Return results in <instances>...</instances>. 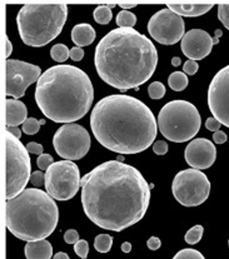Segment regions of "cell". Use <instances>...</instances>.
<instances>
[{
	"instance_id": "1",
	"label": "cell",
	"mask_w": 229,
	"mask_h": 259,
	"mask_svg": "<svg viewBox=\"0 0 229 259\" xmlns=\"http://www.w3.org/2000/svg\"><path fill=\"white\" fill-rule=\"evenodd\" d=\"M81 205L99 228L122 232L144 218L151 186L134 166L109 160L81 178Z\"/></svg>"
},
{
	"instance_id": "2",
	"label": "cell",
	"mask_w": 229,
	"mask_h": 259,
	"mask_svg": "<svg viewBox=\"0 0 229 259\" xmlns=\"http://www.w3.org/2000/svg\"><path fill=\"white\" fill-rule=\"evenodd\" d=\"M90 128L103 147L123 155L148 149L158 133L152 110L142 100L125 94L99 100L91 110Z\"/></svg>"
},
{
	"instance_id": "3",
	"label": "cell",
	"mask_w": 229,
	"mask_h": 259,
	"mask_svg": "<svg viewBox=\"0 0 229 259\" xmlns=\"http://www.w3.org/2000/svg\"><path fill=\"white\" fill-rule=\"evenodd\" d=\"M94 64L99 76L113 88L138 91L157 69L158 52L151 39L135 29L118 28L98 43Z\"/></svg>"
},
{
	"instance_id": "4",
	"label": "cell",
	"mask_w": 229,
	"mask_h": 259,
	"mask_svg": "<svg viewBox=\"0 0 229 259\" xmlns=\"http://www.w3.org/2000/svg\"><path fill=\"white\" fill-rule=\"evenodd\" d=\"M94 88L88 74L73 65L49 68L41 74L35 89L39 109L54 123L70 124L89 112Z\"/></svg>"
},
{
	"instance_id": "5",
	"label": "cell",
	"mask_w": 229,
	"mask_h": 259,
	"mask_svg": "<svg viewBox=\"0 0 229 259\" xmlns=\"http://www.w3.org/2000/svg\"><path fill=\"white\" fill-rule=\"evenodd\" d=\"M59 210L54 198L44 190L26 188L7 200L5 224L10 233L25 242L48 238L57 228Z\"/></svg>"
},
{
	"instance_id": "6",
	"label": "cell",
	"mask_w": 229,
	"mask_h": 259,
	"mask_svg": "<svg viewBox=\"0 0 229 259\" xmlns=\"http://www.w3.org/2000/svg\"><path fill=\"white\" fill-rule=\"evenodd\" d=\"M68 18L63 3H31L23 5L17 15L18 30L25 46L40 48L62 33Z\"/></svg>"
},
{
	"instance_id": "7",
	"label": "cell",
	"mask_w": 229,
	"mask_h": 259,
	"mask_svg": "<svg viewBox=\"0 0 229 259\" xmlns=\"http://www.w3.org/2000/svg\"><path fill=\"white\" fill-rule=\"evenodd\" d=\"M202 125L201 114L194 104L187 100H172L160 109L158 129L165 139L184 143L193 139Z\"/></svg>"
},
{
	"instance_id": "8",
	"label": "cell",
	"mask_w": 229,
	"mask_h": 259,
	"mask_svg": "<svg viewBox=\"0 0 229 259\" xmlns=\"http://www.w3.org/2000/svg\"><path fill=\"white\" fill-rule=\"evenodd\" d=\"M5 166H7V199H13L24 190V188L30 182L31 166L30 157L26 147L22 142L5 131Z\"/></svg>"
},
{
	"instance_id": "9",
	"label": "cell",
	"mask_w": 229,
	"mask_h": 259,
	"mask_svg": "<svg viewBox=\"0 0 229 259\" xmlns=\"http://www.w3.org/2000/svg\"><path fill=\"white\" fill-rule=\"evenodd\" d=\"M172 193L184 207H198L209 197L210 182L202 170L184 169L173 179Z\"/></svg>"
},
{
	"instance_id": "10",
	"label": "cell",
	"mask_w": 229,
	"mask_h": 259,
	"mask_svg": "<svg viewBox=\"0 0 229 259\" xmlns=\"http://www.w3.org/2000/svg\"><path fill=\"white\" fill-rule=\"evenodd\" d=\"M80 183V171L72 160L55 162L45 171L47 193L57 200H69L75 197Z\"/></svg>"
},
{
	"instance_id": "11",
	"label": "cell",
	"mask_w": 229,
	"mask_h": 259,
	"mask_svg": "<svg viewBox=\"0 0 229 259\" xmlns=\"http://www.w3.org/2000/svg\"><path fill=\"white\" fill-rule=\"evenodd\" d=\"M53 145L60 158L78 160L85 157L90 149V136L84 126L79 124H64L53 137Z\"/></svg>"
},
{
	"instance_id": "12",
	"label": "cell",
	"mask_w": 229,
	"mask_h": 259,
	"mask_svg": "<svg viewBox=\"0 0 229 259\" xmlns=\"http://www.w3.org/2000/svg\"><path fill=\"white\" fill-rule=\"evenodd\" d=\"M186 30L184 19L170 9H162L149 19L148 31L155 41L163 46H173L181 41Z\"/></svg>"
},
{
	"instance_id": "13",
	"label": "cell",
	"mask_w": 229,
	"mask_h": 259,
	"mask_svg": "<svg viewBox=\"0 0 229 259\" xmlns=\"http://www.w3.org/2000/svg\"><path fill=\"white\" fill-rule=\"evenodd\" d=\"M7 71V97H12L13 99H19L24 97L29 85L39 80L41 76V69L38 65L30 63L22 62L17 59H8L5 64Z\"/></svg>"
},
{
	"instance_id": "14",
	"label": "cell",
	"mask_w": 229,
	"mask_h": 259,
	"mask_svg": "<svg viewBox=\"0 0 229 259\" xmlns=\"http://www.w3.org/2000/svg\"><path fill=\"white\" fill-rule=\"evenodd\" d=\"M208 107L213 118L229 128V65L218 71L210 81Z\"/></svg>"
},
{
	"instance_id": "15",
	"label": "cell",
	"mask_w": 229,
	"mask_h": 259,
	"mask_svg": "<svg viewBox=\"0 0 229 259\" xmlns=\"http://www.w3.org/2000/svg\"><path fill=\"white\" fill-rule=\"evenodd\" d=\"M186 162L193 169H208L215 162L217 148L214 143L209 139L198 138L193 139L186 148Z\"/></svg>"
},
{
	"instance_id": "16",
	"label": "cell",
	"mask_w": 229,
	"mask_h": 259,
	"mask_svg": "<svg viewBox=\"0 0 229 259\" xmlns=\"http://www.w3.org/2000/svg\"><path fill=\"white\" fill-rule=\"evenodd\" d=\"M213 38L202 29H192L180 41L183 54L189 60H202L210 54L213 49Z\"/></svg>"
},
{
	"instance_id": "17",
	"label": "cell",
	"mask_w": 229,
	"mask_h": 259,
	"mask_svg": "<svg viewBox=\"0 0 229 259\" xmlns=\"http://www.w3.org/2000/svg\"><path fill=\"white\" fill-rule=\"evenodd\" d=\"M214 7V3H167L168 9L179 17H201Z\"/></svg>"
},
{
	"instance_id": "18",
	"label": "cell",
	"mask_w": 229,
	"mask_h": 259,
	"mask_svg": "<svg viewBox=\"0 0 229 259\" xmlns=\"http://www.w3.org/2000/svg\"><path fill=\"white\" fill-rule=\"evenodd\" d=\"M28 109L19 99L5 100V126H18L24 124L28 118Z\"/></svg>"
},
{
	"instance_id": "19",
	"label": "cell",
	"mask_w": 229,
	"mask_h": 259,
	"mask_svg": "<svg viewBox=\"0 0 229 259\" xmlns=\"http://www.w3.org/2000/svg\"><path fill=\"white\" fill-rule=\"evenodd\" d=\"M26 259H52L53 247L47 239L28 242L25 245Z\"/></svg>"
},
{
	"instance_id": "20",
	"label": "cell",
	"mask_w": 229,
	"mask_h": 259,
	"mask_svg": "<svg viewBox=\"0 0 229 259\" xmlns=\"http://www.w3.org/2000/svg\"><path fill=\"white\" fill-rule=\"evenodd\" d=\"M97 34L90 24H78L72 29V40L76 47H88L96 39Z\"/></svg>"
},
{
	"instance_id": "21",
	"label": "cell",
	"mask_w": 229,
	"mask_h": 259,
	"mask_svg": "<svg viewBox=\"0 0 229 259\" xmlns=\"http://www.w3.org/2000/svg\"><path fill=\"white\" fill-rule=\"evenodd\" d=\"M168 84L175 92H181L188 87V76L184 71H174L168 78Z\"/></svg>"
},
{
	"instance_id": "22",
	"label": "cell",
	"mask_w": 229,
	"mask_h": 259,
	"mask_svg": "<svg viewBox=\"0 0 229 259\" xmlns=\"http://www.w3.org/2000/svg\"><path fill=\"white\" fill-rule=\"evenodd\" d=\"M93 17L94 20L98 24H101V25H107V24L110 23V20H112L113 18L112 9H110L108 5H99V7H97L96 9H94Z\"/></svg>"
},
{
	"instance_id": "23",
	"label": "cell",
	"mask_w": 229,
	"mask_h": 259,
	"mask_svg": "<svg viewBox=\"0 0 229 259\" xmlns=\"http://www.w3.org/2000/svg\"><path fill=\"white\" fill-rule=\"evenodd\" d=\"M113 245V238L109 234H99L94 239V248L98 250L99 253H108L112 249Z\"/></svg>"
},
{
	"instance_id": "24",
	"label": "cell",
	"mask_w": 229,
	"mask_h": 259,
	"mask_svg": "<svg viewBox=\"0 0 229 259\" xmlns=\"http://www.w3.org/2000/svg\"><path fill=\"white\" fill-rule=\"evenodd\" d=\"M51 57L58 63H64L68 58H70V50L64 44H55L51 49Z\"/></svg>"
},
{
	"instance_id": "25",
	"label": "cell",
	"mask_w": 229,
	"mask_h": 259,
	"mask_svg": "<svg viewBox=\"0 0 229 259\" xmlns=\"http://www.w3.org/2000/svg\"><path fill=\"white\" fill-rule=\"evenodd\" d=\"M117 25L119 28H133L136 23V17L128 10H122L117 15Z\"/></svg>"
},
{
	"instance_id": "26",
	"label": "cell",
	"mask_w": 229,
	"mask_h": 259,
	"mask_svg": "<svg viewBox=\"0 0 229 259\" xmlns=\"http://www.w3.org/2000/svg\"><path fill=\"white\" fill-rule=\"evenodd\" d=\"M204 228L202 226H194L193 228L189 229L186 234V242L188 244H197L201 242L202 237H203Z\"/></svg>"
},
{
	"instance_id": "27",
	"label": "cell",
	"mask_w": 229,
	"mask_h": 259,
	"mask_svg": "<svg viewBox=\"0 0 229 259\" xmlns=\"http://www.w3.org/2000/svg\"><path fill=\"white\" fill-rule=\"evenodd\" d=\"M39 129H40V121L35 118H28L22 126V131L26 136H34L38 133Z\"/></svg>"
},
{
	"instance_id": "28",
	"label": "cell",
	"mask_w": 229,
	"mask_h": 259,
	"mask_svg": "<svg viewBox=\"0 0 229 259\" xmlns=\"http://www.w3.org/2000/svg\"><path fill=\"white\" fill-rule=\"evenodd\" d=\"M173 259H205L204 255L201 252L192 248H184V249L179 250L177 254L173 257Z\"/></svg>"
},
{
	"instance_id": "29",
	"label": "cell",
	"mask_w": 229,
	"mask_h": 259,
	"mask_svg": "<svg viewBox=\"0 0 229 259\" xmlns=\"http://www.w3.org/2000/svg\"><path fill=\"white\" fill-rule=\"evenodd\" d=\"M148 93L152 99H162L165 94V87L163 85L160 81H154V83H152L151 85H149Z\"/></svg>"
},
{
	"instance_id": "30",
	"label": "cell",
	"mask_w": 229,
	"mask_h": 259,
	"mask_svg": "<svg viewBox=\"0 0 229 259\" xmlns=\"http://www.w3.org/2000/svg\"><path fill=\"white\" fill-rule=\"evenodd\" d=\"M218 19L229 30V4L227 3L218 5Z\"/></svg>"
},
{
	"instance_id": "31",
	"label": "cell",
	"mask_w": 229,
	"mask_h": 259,
	"mask_svg": "<svg viewBox=\"0 0 229 259\" xmlns=\"http://www.w3.org/2000/svg\"><path fill=\"white\" fill-rule=\"evenodd\" d=\"M54 159H53V157L51 154H41V155H39L38 157V159H36V164H38V166H39V169H40V170H48L49 168H51V166L54 164Z\"/></svg>"
},
{
	"instance_id": "32",
	"label": "cell",
	"mask_w": 229,
	"mask_h": 259,
	"mask_svg": "<svg viewBox=\"0 0 229 259\" xmlns=\"http://www.w3.org/2000/svg\"><path fill=\"white\" fill-rule=\"evenodd\" d=\"M74 250L79 258L81 259H86L88 257V253H89V244L86 240L80 239L76 244H74Z\"/></svg>"
},
{
	"instance_id": "33",
	"label": "cell",
	"mask_w": 229,
	"mask_h": 259,
	"mask_svg": "<svg viewBox=\"0 0 229 259\" xmlns=\"http://www.w3.org/2000/svg\"><path fill=\"white\" fill-rule=\"evenodd\" d=\"M30 183L33 184L34 187H41L43 184H45V176L43 174L41 170H36L34 173H31L30 176Z\"/></svg>"
},
{
	"instance_id": "34",
	"label": "cell",
	"mask_w": 229,
	"mask_h": 259,
	"mask_svg": "<svg viewBox=\"0 0 229 259\" xmlns=\"http://www.w3.org/2000/svg\"><path fill=\"white\" fill-rule=\"evenodd\" d=\"M64 240L68 244H76L79 242V233L75 229H68L64 233Z\"/></svg>"
},
{
	"instance_id": "35",
	"label": "cell",
	"mask_w": 229,
	"mask_h": 259,
	"mask_svg": "<svg viewBox=\"0 0 229 259\" xmlns=\"http://www.w3.org/2000/svg\"><path fill=\"white\" fill-rule=\"evenodd\" d=\"M153 152L157 155H164L168 153V144L164 141H158L153 144Z\"/></svg>"
},
{
	"instance_id": "36",
	"label": "cell",
	"mask_w": 229,
	"mask_h": 259,
	"mask_svg": "<svg viewBox=\"0 0 229 259\" xmlns=\"http://www.w3.org/2000/svg\"><path fill=\"white\" fill-rule=\"evenodd\" d=\"M198 69H199L198 63L194 62V60H187V62L184 63L183 70L184 73L188 74V75H194V74L198 71Z\"/></svg>"
},
{
	"instance_id": "37",
	"label": "cell",
	"mask_w": 229,
	"mask_h": 259,
	"mask_svg": "<svg viewBox=\"0 0 229 259\" xmlns=\"http://www.w3.org/2000/svg\"><path fill=\"white\" fill-rule=\"evenodd\" d=\"M220 126H222V123H220L219 120H217L215 118H208L207 121H205V128L208 129V131L213 132V133H215V132H218L220 129Z\"/></svg>"
},
{
	"instance_id": "38",
	"label": "cell",
	"mask_w": 229,
	"mask_h": 259,
	"mask_svg": "<svg viewBox=\"0 0 229 259\" xmlns=\"http://www.w3.org/2000/svg\"><path fill=\"white\" fill-rule=\"evenodd\" d=\"M26 149H28L29 153H31V154H38V155H41L43 154V145L39 144V143H34V142H30L26 144Z\"/></svg>"
},
{
	"instance_id": "39",
	"label": "cell",
	"mask_w": 229,
	"mask_h": 259,
	"mask_svg": "<svg viewBox=\"0 0 229 259\" xmlns=\"http://www.w3.org/2000/svg\"><path fill=\"white\" fill-rule=\"evenodd\" d=\"M84 57V50L79 47H74L70 49V59L74 62H80Z\"/></svg>"
},
{
	"instance_id": "40",
	"label": "cell",
	"mask_w": 229,
	"mask_h": 259,
	"mask_svg": "<svg viewBox=\"0 0 229 259\" xmlns=\"http://www.w3.org/2000/svg\"><path fill=\"white\" fill-rule=\"evenodd\" d=\"M213 141L217 144H224L227 142V134L222 131L215 132V133H213Z\"/></svg>"
},
{
	"instance_id": "41",
	"label": "cell",
	"mask_w": 229,
	"mask_h": 259,
	"mask_svg": "<svg viewBox=\"0 0 229 259\" xmlns=\"http://www.w3.org/2000/svg\"><path fill=\"white\" fill-rule=\"evenodd\" d=\"M147 245H148L149 249L157 250V249H159L160 245H162V242H160V239L158 237H151L148 239V243H147Z\"/></svg>"
},
{
	"instance_id": "42",
	"label": "cell",
	"mask_w": 229,
	"mask_h": 259,
	"mask_svg": "<svg viewBox=\"0 0 229 259\" xmlns=\"http://www.w3.org/2000/svg\"><path fill=\"white\" fill-rule=\"evenodd\" d=\"M5 131H8V132H9V133H12L13 136L17 137L18 139L22 138L23 131L20 128H18V126H5Z\"/></svg>"
},
{
	"instance_id": "43",
	"label": "cell",
	"mask_w": 229,
	"mask_h": 259,
	"mask_svg": "<svg viewBox=\"0 0 229 259\" xmlns=\"http://www.w3.org/2000/svg\"><path fill=\"white\" fill-rule=\"evenodd\" d=\"M5 47H7L5 48V57L9 58L10 54H12V52H13V46H12V43H10V40L8 36H5Z\"/></svg>"
},
{
	"instance_id": "44",
	"label": "cell",
	"mask_w": 229,
	"mask_h": 259,
	"mask_svg": "<svg viewBox=\"0 0 229 259\" xmlns=\"http://www.w3.org/2000/svg\"><path fill=\"white\" fill-rule=\"evenodd\" d=\"M136 5H138V3H128V2L119 3V7L122 8V9H131V8L136 7Z\"/></svg>"
},
{
	"instance_id": "45",
	"label": "cell",
	"mask_w": 229,
	"mask_h": 259,
	"mask_svg": "<svg viewBox=\"0 0 229 259\" xmlns=\"http://www.w3.org/2000/svg\"><path fill=\"white\" fill-rule=\"evenodd\" d=\"M222 30H219V29H218V30H215V36H214V39H213V44H218L219 43V38L220 36H222Z\"/></svg>"
},
{
	"instance_id": "46",
	"label": "cell",
	"mask_w": 229,
	"mask_h": 259,
	"mask_svg": "<svg viewBox=\"0 0 229 259\" xmlns=\"http://www.w3.org/2000/svg\"><path fill=\"white\" fill-rule=\"evenodd\" d=\"M122 250L124 253H129L131 250V244L129 242H124L122 244Z\"/></svg>"
},
{
	"instance_id": "47",
	"label": "cell",
	"mask_w": 229,
	"mask_h": 259,
	"mask_svg": "<svg viewBox=\"0 0 229 259\" xmlns=\"http://www.w3.org/2000/svg\"><path fill=\"white\" fill-rule=\"evenodd\" d=\"M53 259H70V258H69V255L67 254V253L59 252V253H57V254L54 255V258H53Z\"/></svg>"
},
{
	"instance_id": "48",
	"label": "cell",
	"mask_w": 229,
	"mask_h": 259,
	"mask_svg": "<svg viewBox=\"0 0 229 259\" xmlns=\"http://www.w3.org/2000/svg\"><path fill=\"white\" fill-rule=\"evenodd\" d=\"M181 64V60H180V58H178V57H174L172 59V65L173 67H179V65Z\"/></svg>"
},
{
	"instance_id": "49",
	"label": "cell",
	"mask_w": 229,
	"mask_h": 259,
	"mask_svg": "<svg viewBox=\"0 0 229 259\" xmlns=\"http://www.w3.org/2000/svg\"><path fill=\"white\" fill-rule=\"evenodd\" d=\"M117 159H118V162H122V163H123V160H124V159H125V158H124V157H123V154H120V155H119V157H118V158H117Z\"/></svg>"
},
{
	"instance_id": "50",
	"label": "cell",
	"mask_w": 229,
	"mask_h": 259,
	"mask_svg": "<svg viewBox=\"0 0 229 259\" xmlns=\"http://www.w3.org/2000/svg\"><path fill=\"white\" fill-rule=\"evenodd\" d=\"M107 5L110 8V9H112V8H115V5H117V3H109V4H107Z\"/></svg>"
},
{
	"instance_id": "51",
	"label": "cell",
	"mask_w": 229,
	"mask_h": 259,
	"mask_svg": "<svg viewBox=\"0 0 229 259\" xmlns=\"http://www.w3.org/2000/svg\"><path fill=\"white\" fill-rule=\"evenodd\" d=\"M39 121H40V125H44V124H45V119H41V120Z\"/></svg>"
},
{
	"instance_id": "52",
	"label": "cell",
	"mask_w": 229,
	"mask_h": 259,
	"mask_svg": "<svg viewBox=\"0 0 229 259\" xmlns=\"http://www.w3.org/2000/svg\"><path fill=\"white\" fill-rule=\"evenodd\" d=\"M228 244H229V242H228Z\"/></svg>"
}]
</instances>
